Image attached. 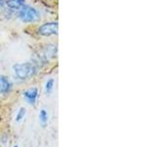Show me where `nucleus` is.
I'll use <instances>...</instances> for the list:
<instances>
[{
  "label": "nucleus",
  "mask_w": 156,
  "mask_h": 147,
  "mask_svg": "<svg viewBox=\"0 0 156 147\" xmlns=\"http://www.w3.org/2000/svg\"><path fill=\"white\" fill-rule=\"evenodd\" d=\"M12 71L15 77H17L18 80L27 81L37 75L39 72V68L32 61H28L14 64L12 66Z\"/></svg>",
  "instance_id": "f257e3e1"
},
{
  "label": "nucleus",
  "mask_w": 156,
  "mask_h": 147,
  "mask_svg": "<svg viewBox=\"0 0 156 147\" xmlns=\"http://www.w3.org/2000/svg\"><path fill=\"white\" fill-rule=\"evenodd\" d=\"M19 20L23 24H34L40 20V13L31 5L24 4L17 11Z\"/></svg>",
  "instance_id": "f03ea898"
},
{
  "label": "nucleus",
  "mask_w": 156,
  "mask_h": 147,
  "mask_svg": "<svg viewBox=\"0 0 156 147\" xmlns=\"http://www.w3.org/2000/svg\"><path fill=\"white\" fill-rule=\"evenodd\" d=\"M58 32V23L57 21L46 22L39 26L37 28V33L41 36H57Z\"/></svg>",
  "instance_id": "7ed1b4c3"
},
{
  "label": "nucleus",
  "mask_w": 156,
  "mask_h": 147,
  "mask_svg": "<svg viewBox=\"0 0 156 147\" xmlns=\"http://www.w3.org/2000/svg\"><path fill=\"white\" fill-rule=\"evenodd\" d=\"M38 88L37 87H31L29 89H27L26 91H23V95L24 97V99L27 100V102L30 105H35V103L37 101L38 98Z\"/></svg>",
  "instance_id": "20e7f679"
},
{
  "label": "nucleus",
  "mask_w": 156,
  "mask_h": 147,
  "mask_svg": "<svg viewBox=\"0 0 156 147\" xmlns=\"http://www.w3.org/2000/svg\"><path fill=\"white\" fill-rule=\"evenodd\" d=\"M13 83L10 78L4 75H0V94H6L11 91Z\"/></svg>",
  "instance_id": "39448f33"
},
{
  "label": "nucleus",
  "mask_w": 156,
  "mask_h": 147,
  "mask_svg": "<svg viewBox=\"0 0 156 147\" xmlns=\"http://www.w3.org/2000/svg\"><path fill=\"white\" fill-rule=\"evenodd\" d=\"M5 5L10 11H18L23 5L26 4V0H4Z\"/></svg>",
  "instance_id": "423d86ee"
},
{
  "label": "nucleus",
  "mask_w": 156,
  "mask_h": 147,
  "mask_svg": "<svg viewBox=\"0 0 156 147\" xmlns=\"http://www.w3.org/2000/svg\"><path fill=\"white\" fill-rule=\"evenodd\" d=\"M54 86H55V80L54 78H50V80H48L45 83V92L47 94L49 93H51L54 89Z\"/></svg>",
  "instance_id": "0eeeda50"
},
{
  "label": "nucleus",
  "mask_w": 156,
  "mask_h": 147,
  "mask_svg": "<svg viewBox=\"0 0 156 147\" xmlns=\"http://www.w3.org/2000/svg\"><path fill=\"white\" fill-rule=\"evenodd\" d=\"M39 119H40V122H41V124L43 126L47 124V122H48V114H47L46 110H41L40 111V114H39Z\"/></svg>",
  "instance_id": "6e6552de"
},
{
  "label": "nucleus",
  "mask_w": 156,
  "mask_h": 147,
  "mask_svg": "<svg viewBox=\"0 0 156 147\" xmlns=\"http://www.w3.org/2000/svg\"><path fill=\"white\" fill-rule=\"evenodd\" d=\"M26 113H27V110L24 109V108H21V109L19 110V112L17 113V116H16V122H21L23 118H24V116H26Z\"/></svg>",
  "instance_id": "1a4fd4ad"
},
{
  "label": "nucleus",
  "mask_w": 156,
  "mask_h": 147,
  "mask_svg": "<svg viewBox=\"0 0 156 147\" xmlns=\"http://www.w3.org/2000/svg\"><path fill=\"white\" fill-rule=\"evenodd\" d=\"M5 6V1L4 0H0V9H2Z\"/></svg>",
  "instance_id": "9d476101"
},
{
  "label": "nucleus",
  "mask_w": 156,
  "mask_h": 147,
  "mask_svg": "<svg viewBox=\"0 0 156 147\" xmlns=\"http://www.w3.org/2000/svg\"><path fill=\"white\" fill-rule=\"evenodd\" d=\"M15 147H19V146H18V145H16V146H15Z\"/></svg>",
  "instance_id": "9b49d317"
}]
</instances>
